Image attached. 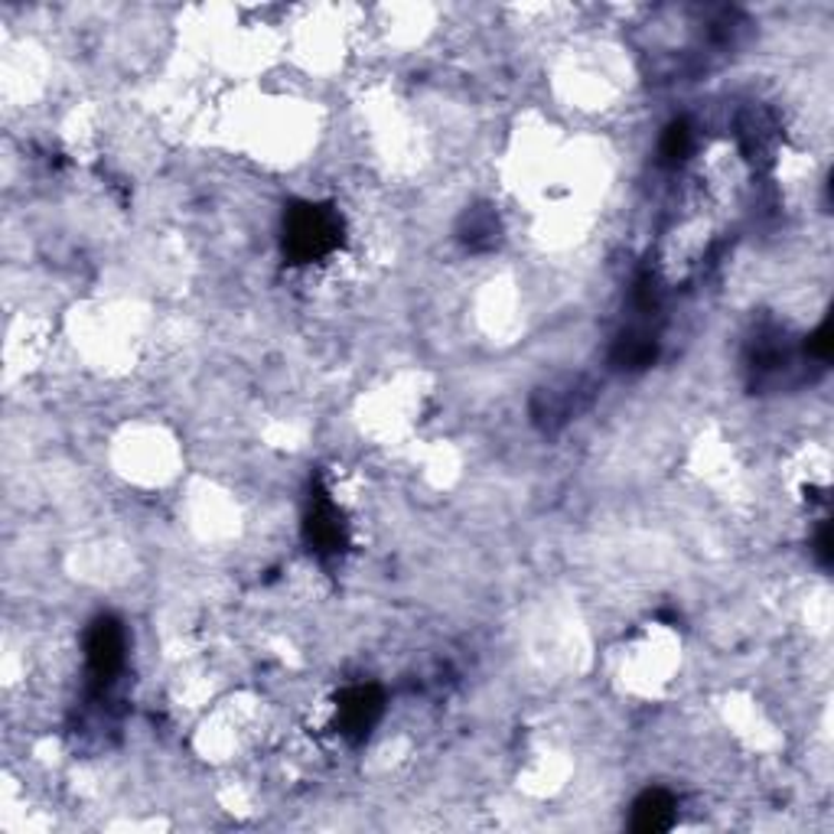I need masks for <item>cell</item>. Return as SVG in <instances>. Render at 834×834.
Instances as JSON below:
<instances>
[{
  "label": "cell",
  "mask_w": 834,
  "mask_h": 834,
  "mask_svg": "<svg viewBox=\"0 0 834 834\" xmlns=\"http://www.w3.org/2000/svg\"><path fill=\"white\" fill-rule=\"evenodd\" d=\"M671 822H675V802L661 789H653V792L639 795V802L633 805V828L636 832H665V828H671Z\"/></svg>",
  "instance_id": "obj_6"
},
{
  "label": "cell",
  "mask_w": 834,
  "mask_h": 834,
  "mask_svg": "<svg viewBox=\"0 0 834 834\" xmlns=\"http://www.w3.org/2000/svg\"><path fill=\"white\" fill-rule=\"evenodd\" d=\"M460 236L463 241L470 244V248H492L496 239H499V222H496V216L486 209V206H479V209H470L467 216H463V229H460Z\"/></svg>",
  "instance_id": "obj_8"
},
{
  "label": "cell",
  "mask_w": 834,
  "mask_h": 834,
  "mask_svg": "<svg viewBox=\"0 0 834 834\" xmlns=\"http://www.w3.org/2000/svg\"><path fill=\"white\" fill-rule=\"evenodd\" d=\"M815 551H819V561L828 567V564H832V529H828V525L819 532V548H815Z\"/></svg>",
  "instance_id": "obj_10"
},
{
  "label": "cell",
  "mask_w": 834,
  "mask_h": 834,
  "mask_svg": "<svg viewBox=\"0 0 834 834\" xmlns=\"http://www.w3.org/2000/svg\"><path fill=\"white\" fill-rule=\"evenodd\" d=\"M306 538H310V544L316 548V551H323V554H330V551H340L343 548V519H340V512H336V505L323 496V492H316V499H313V505H310V515H306Z\"/></svg>",
  "instance_id": "obj_4"
},
{
  "label": "cell",
  "mask_w": 834,
  "mask_h": 834,
  "mask_svg": "<svg viewBox=\"0 0 834 834\" xmlns=\"http://www.w3.org/2000/svg\"><path fill=\"white\" fill-rule=\"evenodd\" d=\"M658 150H661V160H665V164H681V160L688 157V150H691V131H688V124H685V121H675V124L665 131Z\"/></svg>",
  "instance_id": "obj_9"
},
{
  "label": "cell",
  "mask_w": 834,
  "mask_h": 834,
  "mask_svg": "<svg viewBox=\"0 0 834 834\" xmlns=\"http://www.w3.org/2000/svg\"><path fill=\"white\" fill-rule=\"evenodd\" d=\"M577 411V382H567L561 388H541L532 402V415L544 427H557Z\"/></svg>",
  "instance_id": "obj_5"
},
{
  "label": "cell",
  "mask_w": 834,
  "mask_h": 834,
  "mask_svg": "<svg viewBox=\"0 0 834 834\" xmlns=\"http://www.w3.org/2000/svg\"><path fill=\"white\" fill-rule=\"evenodd\" d=\"M340 239H343V222L326 206L300 202L284 219V251L294 264H306L330 254Z\"/></svg>",
  "instance_id": "obj_1"
},
{
  "label": "cell",
  "mask_w": 834,
  "mask_h": 834,
  "mask_svg": "<svg viewBox=\"0 0 834 834\" xmlns=\"http://www.w3.org/2000/svg\"><path fill=\"white\" fill-rule=\"evenodd\" d=\"M658 356V343L653 333H643V330H633V333H623L613 346V365L616 368H626V372H639V368H649Z\"/></svg>",
  "instance_id": "obj_7"
},
{
  "label": "cell",
  "mask_w": 834,
  "mask_h": 834,
  "mask_svg": "<svg viewBox=\"0 0 834 834\" xmlns=\"http://www.w3.org/2000/svg\"><path fill=\"white\" fill-rule=\"evenodd\" d=\"M85 658H88V671L95 678V685H112L115 675L124 665V629L118 619L102 616L92 623L88 636H85Z\"/></svg>",
  "instance_id": "obj_2"
},
{
  "label": "cell",
  "mask_w": 834,
  "mask_h": 834,
  "mask_svg": "<svg viewBox=\"0 0 834 834\" xmlns=\"http://www.w3.org/2000/svg\"><path fill=\"white\" fill-rule=\"evenodd\" d=\"M382 717V691L372 685H356L340 698V730L350 740H362Z\"/></svg>",
  "instance_id": "obj_3"
}]
</instances>
